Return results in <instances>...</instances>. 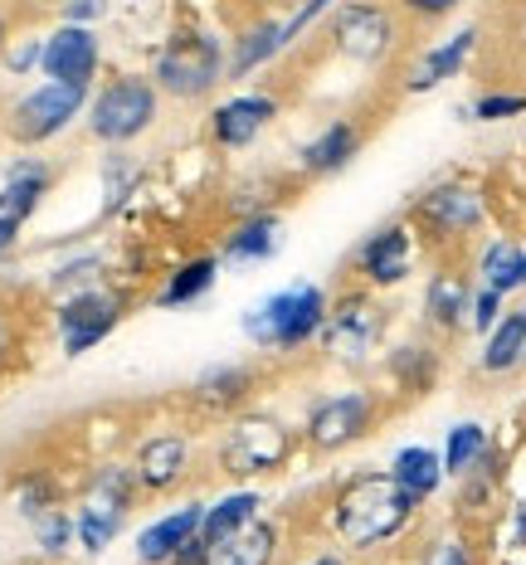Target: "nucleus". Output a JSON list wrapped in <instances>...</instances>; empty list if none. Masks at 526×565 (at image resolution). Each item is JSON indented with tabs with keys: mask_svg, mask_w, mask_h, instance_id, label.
I'll return each instance as SVG.
<instances>
[{
	"mask_svg": "<svg viewBox=\"0 0 526 565\" xmlns=\"http://www.w3.org/2000/svg\"><path fill=\"white\" fill-rule=\"evenodd\" d=\"M415 516L419 502L395 482L390 468H356L336 482L332 502H326V526L351 556H371V551L400 541L415 526Z\"/></svg>",
	"mask_w": 526,
	"mask_h": 565,
	"instance_id": "f257e3e1",
	"label": "nucleus"
},
{
	"mask_svg": "<svg viewBox=\"0 0 526 565\" xmlns=\"http://www.w3.org/2000/svg\"><path fill=\"white\" fill-rule=\"evenodd\" d=\"M326 312H332V298H326L322 282H292V288H278L264 302H254L239 317V332L268 356H292V351L312 347L322 337Z\"/></svg>",
	"mask_w": 526,
	"mask_h": 565,
	"instance_id": "f03ea898",
	"label": "nucleus"
},
{
	"mask_svg": "<svg viewBox=\"0 0 526 565\" xmlns=\"http://www.w3.org/2000/svg\"><path fill=\"white\" fill-rule=\"evenodd\" d=\"M229 68V40L195 25H181L167 34V44L157 50V64H151V78H157L161 98L175 103H201L210 98L219 84H225Z\"/></svg>",
	"mask_w": 526,
	"mask_h": 565,
	"instance_id": "7ed1b4c3",
	"label": "nucleus"
},
{
	"mask_svg": "<svg viewBox=\"0 0 526 565\" xmlns=\"http://www.w3.org/2000/svg\"><path fill=\"white\" fill-rule=\"evenodd\" d=\"M292 449H298V434L278 415L239 409V415H229L225 434H219V444H215V468L234 482L268 478V473H283Z\"/></svg>",
	"mask_w": 526,
	"mask_h": 565,
	"instance_id": "20e7f679",
	"label": "nucleus"
},
{
	"mask_svg": "<svg viewBox=\"0 0 526 565\" xmlns=\"http://www.w3.org/2000/svg\"><path fill=\"white\" fill-rule=\"evenodd\" d=\"M405 220L415 225L419 244L459 249L487 225V191L468 175H449V181H434L429 191H419Z\"/></svg>",
	"mask_w": 526,
	"mask_h": 565,
	"instance_id": "39448f33",
	"label": "nucleus"
},
{
	"mask_svg": "<svg viewBox=\"0 0 526 565\" xmlns=\"http://www.w3.org/2000/svg\"><path fill=\"white\" fill-rule=\"evenodd\" d=\"M88 132L103 147H127V141L147 137L161 117V88L151 74H112L103 88H93L88 98Z\"/></svg>",
	"mask_w": 526,
	"mask_h": 565,
	"instance_id": "423d86ee",
	"label": "nucleus"
},
{
	"mask_svg": "<svg viewBox=\"0 0 526 565\" xmlns=\"http://www.w3.org/2000/svg\"><path fill=\"white\" fill-rule=\"evenodd\" d=\"M326 40L351 64H385L405 40V15L390 0H342L326 15Z\"/></svg>",
	"mask_w": 526,
	"mask_h": 565,
	"instance_id": "0eeeda50",
	"label": "nucleus"
},
{
	"mask_svg": "<svg viewBox=\"0 0 526 565\" xmlns=\"http://www.w3.org/2000/svg\"><path fill=\"white\" fill-rule=\"evenodd\" d=\"M322 351L342 366L361 371L371 366V356L380 351L385 341V308L376 302L371 288H351L342 298H332V312H326V327H322Z\"/></svg>",
	"mask_w": 526,
	"mask_h": 565,
	"instance_id": "6e6552de",
	"label": "nucleus"
},
{
	"mask_svg": "<svg viewBox=\"0 0 526 565\" xmlns=\"http://www.w3.org/2000/svg\"><path fill=\"white\" fill-rule=\"evenodd\" d=\"M380 419V395L376 391H336L312 399L308 419H302V439L312 454H342L361 444Z\"/></svg>",
	"mask_w": 526,
	"mask_h": 565,
	"instance_id": "1a4fd4ad",
	"label": "nucleus"
},
{
	"mask_svg": "<svg viewBox=\"0 0 526 565\" xmlns=\"http://www.w3.org/2000/svg\"><path fill=\"white\" fill-rule=\"evenodd\" d=\"M122 317H127V292L112 288V282H93L84 292H68L54 312L64 356H84L98 341H108L122 327Z\"/></svg>",
	"mask_w": 526,
	"mask_h": 565,
	"instance_id": "9d476101",
	"label": "nucleus"
},
{
	"mask_svg": "<svg viewBox=\"0 0 526 565\" xmlns=\"http://www.w3.org/2000/svg\"><path fill=\"white\" fill-rule=\"evenodd\" d=\"M137 473L132 463H103L98 473L88 478V492H84V508H78V541H84V551H103L108 541L122 532L127 512H132L137 502Z\"/></svg>",
	"mask_w": 526,
	"mask_h": 565,
	"instance_id": "9b49d317",
	"label": "nucleus"
},
{
	"mask_svg": "<svg viewBox=\"0 0 526 565\" xmlns=\"http://www.w3.org/2000/svg\"><path fill=\"white\" fill-rule=\"evenodd\" d=\"M88 98H93V88L50 78V84L30 88L25 98L10 108L6 127H10V137H15L20 147H40V141H54L58 132H68V122L88 113Z\"/></svg>",
	"mask_w": 526,
	"mask_h": 565,
	"instance_id": "f8f14e48",
	"label": "nucleus"
},
{
	"mask_svg": "<svg viewBox=\"0 0 526 565\" xmlns=\"http://www.w3.org/2000/svg\"><path fill=\"white\" fill-rule=\"evenodd\" d=\"M415 258H419V234L409 220H390V225L371 230L366 239L356 244L351 254V274H356L361 288L385 292V288H400L415 274Z\"/></svg>",
	"mask_w": 526,
	"mask_h": 565,
	"instance_id": "ddd939ff",
	"label": "nucleus"
},
{
	"mask_svg": "<svg viewBox=\"0 0 526 565\" xmlns=\"http://www.w3.org/2000/svg\"><path fill=\"white\" fill-rule=\"evenodd\" d=\"M278 113H283L278 93H234V98L210 108V141L219 151H244L273 127Z\"/></svg>",
	"mask_w": 526,
	"mask_h": 565,
	"instance_id": "4468645a",
	"label": "nucleus"
},
{
	"mask_svg": "<svg viewBox=\"0 0 526 565\" xmlns=\"http://www.w3.org/2000/svg\"><path fill=\"white\" fill-rule=\"evenodd\" d=\"M195 468V449L185 434H147V439H137L132 449V473H137V488L151 492V498H161V492L181 488L185 478H191Z\"/></svg>",
	"mask_w": 526,
	"mask_h": 565,
	"instance_id": "2eb2a0df",
	"label": "nucleus"
},
{
	"mask_svg": "<svg viewBox=\"0 0 526 565\" xmlns=\"http://www.w3.org/2000/svg\"><path fill=\"white\" fill-rule=\"evenodd\" d=\"M44 78H58V84H78V88H93L103 68V44L93 25H64L44 34V58H40Z\"/></svg>",
	"mask_w": 526,
	"mask_h": 565,
	"instance_id": "dca6fc26",
	"label": "nucleus"
},
{
	"mask_svg": "<svg viewBox=\"0 0 526 565\" xmlns=\"http://www.w3.org/2000/svg\"><path fill=\"white\" fill-rule=\"evenodd\" d=\"M477 44H483V30L477 25H459L453 34H443V40L425 44V50L415 54V64L405 68V93H434L449 84V78H459L463 68L473 64Z\"/></svg>",
	"mask_w": 526,
	"mask_h": 565,
	"instance_id": "f3484780",
	"label": "nucleus"
},
{
	"mask_svg": "<svg viewBox=\"0 0 526 565\" xmlns=\"http://www.w3.org/2000/svg\"><path fill=\"white\" fill-rule=\"evenodd\" d=\"M361 141H366V127H361L356 117H332V122H326L318 137L302 141L298 171L308 175V181H326V175L346 171L351 161L361 157Z\"/></svg>",
	"mask_w": 526,
	"mask_h": 565,
	"instance_id": "a211bd4d",
	"label": "nucleus"
},
{
	"mask_svg": "<svg viewBox=\"0 0 526 565\" xmlns=\"http://www.w3.org/2000/svg\"><path fill=\"white\" fill-rule=\"evenodd\" d=\"M254 385H259V371L244 366V361H225V366H210V371L195 375L191 405L201 409V415H210V419H229V415H239V409L249 405Z\"/></svg>",
	"mask_w": 526,
	"mask_h": 565,
	"instance_id": "6ab92c4d",
	"label": "nucleus"
},
{
	"mask_svg": "<svg viewBox=\"0 0 526 565\" xmlns=\"http://www.w3.org/2000/svg\"><path fill=\"white\" fill-rule=\"evenodd\" d=\"M283 54H288L283 20H273V15L249 20V25H244V30L229 40V68H225V84H244V78H254L259 68L278 64Z\"/></svg>",
	"mask_w": 526,
	"mask_h": 565,
	"instance_id": "aec40b11",
	"label": "nucleus"
},
{
	"mask_svg": "<svg viewBox=\"0 0 526 565\" xmlns=\"http://www.w3.org/2000/svg\"><path fill=\"white\" fill-rule=\"evenodd\" d=\"M468 312H473V282L453 264H443L425 282V322L443 337L468 332Z\"/></svg>",
	"mask_w": 526,
	"mask_h": 565,
	"instance_id": "412c9836",
	"label": "nucleus"
},
{
	"mask_svg": "<svg viewBox=\"0 0 526 565\" xmlns=\"http://www.w3.org/2000/svg\"><path fill=\"white\" fill-rule=\"evenodd\" d=\"M278 551H283V532H278V522H268V516L259 512L254 522H244L239 532L210 541L205 561L210 565H273Z\"/></svg>",
	"mask_w": 526,
	"mask_h": 565,
	"instance_id": "4be33fe9",
	"label": "nucleus"
},
{
	"mask_svg": "<svg viewBox=\"0 0 526 565\" xmlns=\"http://www.w3.org/2000/svg\"><path fill=\"white\" fill-rule=\"evenodd\" d=\"M201 516H205V502H185V508L147 522L142 532H137V561L142 565H171L175 551L191 546V541L201 536Z\"/></svg>",
	"mask_w": 526,
	"mask_h": 565,
	"instance_id": "5701e85b",
	"label": "nucleus"
},
{
	"mask_svg": "<svg viewBox=\"0 0 526 565\" xmlns=\"http://www.w3.org/2000/svg\"><path fill=\"white\" fill-rule=\"evenodd\" d=\"M278 249H283V220H278V210H259V215H244L215 254L219 264L254 268V264H268Z\"/></svg>",
	"mask_w": 526,
	"mask_h": 565,
	"instance_id": "b1692460",
	"label": "nucleus"
},
{
	"mask_svg": "<svg viewBox=\"0 0 526 565\" xmlns=\"http://www.w3.org/2000/svg\"><path fill=\"white\" fill-rule=\"evenodd\" d=\"M50 185H54V171L44 167V161H15L6 175V185H0V220L6 225H25V220L40 210V200L50 195Z\"/></svg>",
	"mask_w": 526,
	"mask_h": 565,
	"instance_id": "393cba45",
	"label": "nucleus"
},
{
	"mask_svg": "<svg viewBox=\"0 0 526 565\" xmlns=\"http://www.w3.org/2000/svg\"><path fill=\"white\" fill-rule=\"evenodd\" d=\"M477 282L483 288H497L502 298H512V292H526V244L512 239V234H497V239H487L483 249H477Z\"/></svg>",
	"mask_w": 526,
	"mask_h": 565,
	"instance_id": "a878e982",
	"label": "nucleus"
},
{
	"mask_svg": "<svg viewBox=\"0 0 526 565\" xmlns=\"http://www.w3.org/2000/svg\"><path fill=\"white\" fill-rule=\"evenodd\" d=\"M517 366H526V308H507L502 322L483 337L477 371L483 375H512Z\"/></svg>",
	"mask_w": 526,
	"mask_h": 565,
	"instance_id": "bb28decb",
	"label": "nucleus"
},
{
	"mask_svg": "<svg viewBox=\"0 0 526 565\" xmlns=\"http://www.w3.org/2000/svg\"><path fill=\"white\" fill-rule=\"evenodd\" d=\"M219 278V254H191L167 274V282L157 288V308H191L201 302Z\"/></svg>",
	"mask_w": 526,
	"mask_h": 565,
	"instance_id": "cd10ccee",
	"label": "nucleus"
},
{
	"mask_svg": "<svg viewBox=\"0 0 526 565\" xmlns=\"http://www.w3.org/2000/svg\"><path fill=\"white\" fill-rule=\"evenodd\" d=\"M390 473H395V482H400L409 498L419 502V508H425V502L443 488V478H449L443 473V454L429 449V444H405V449L390 458Z\"/></svg>",
	"mask_w": 526,
	"mask_h": 565,
	"instance_id": "c85d7f7f",
	"label": "nucleus"
},
{
	"mask_svg": "<svg viewBox=\"0 0 526 565\" xmlns=\"http://www.w3.org/2000/svg\"><path fill=\"white\" fill-rule=\"evenodd\" d=\"M264 512V492L254 488H234V492H219L215 502H205V516H201V541L210 546V541L239 532L244 522H254V516Z\"/></svg>",
	"mask_w": 526,
	"mask_h": 565,
	"instance_id": "c756f323",
	"label": "nucleus"
},
{
	"mask_svg": "<svg viewBox=\"0 0 526 565\" xmlns=\"http://www.w3.org/2000/svg\"><path fill=\"white\" fill-rule=\"evenodd\" d=\"M487 449H493V434H487V424L477 419H459L449 434H443V473L449 478H468L477 463L487 458Z\"/></svg>",
	"mask_w": 526,
	"mask_h": 565,
	"instance_id": "7c9ffc66",
	"label": "nucleus"
},
{
	"mask_svg": "<svg viewBox=\"0 0 526 565\" xmlns=\"http://www.w3.org/2000/svg\"><path fill=\"white\" fill-rule=\"evenodd\" d=\"M385 366H390L395 385H400V395H425V391H434V381H439V351L409 341V347H395L390 351V361H385Z\"/></svg>",
	"mask_w": 526,
	"mask_h": 565,
	"instance_id": "2f4dec72",
	"label": "nucleus"
},
{
	"mask_svg": "<svg viewBox=\"0 0 526 565\" xmlns=\"http://www.w3.org/2000/svg\"><path fill=\"white\" fill-rule=\"evenodd\" d=\"M522 113H526V93H512V88H493L473 103V122H512Z\"/></svg>",
	"mask_w": 526,
	"mask_h": 565,
	"instance_id": "473e14b6",
	"label": "nucleus"
},
{
	"mask_svg": "<svg viewBox=\"0 0 526 565\" xmlns=\"http://www.w3.org/2000/svg\"><path fill=\"white\" fill-rule=\"evenodd\" d=\"M502 312H507V298H502L497 288H483V282H477L473 288V312H468V332L487 337L502 322Z\"/></svg>",
	"mask_w": 526,
	"mask_h": 565,
	"instance_id": "72a5a7b5",
	"label": "nucleus"
},
{
	"mask_svg": "<svg viewBox=\"0 0 526 565\" xmlns=\"http://www.w3.org/2000/svg\"><path fill=\"white\" fill-rule=\"evenodd\" d=\"M103 258L98 254H84V258H68L64 268L54 274V288H68V292H84V288H93V282H103Z\"/></svg>",
	"mask_w": 526,
	"mask_h": 565,
	"instance_id": "f704fd0d",
	"label": "nucleus"
},
{
	"mask_svg": "<svg viewBox=\"0 0 526 565\" xmlns=\"http://www.w3.org/2000/svg\"><path fill=\"white\" fill-rule=\"evenodd\" d=\"M395 10L409 20V25H439V20L459 15L463 0H390Z\"/></svg>",
	"mask_w": 526,
	"mask_h": 565,
	"instance_id": "c9c22d12",
	"label": "nucleus"
},
{
	"mask_svg": "<svg viewBox=\"0 0 526 565\" xmlns=\"http://www.w3.org/2000/svg\"><path fill=\"white\" fill-rule=\"evenodd\" d=\"M34 522H40V546L50 551V556H58V551L78 536V522L68 512H58V508H50L44 516H34Z\"/></svg>",
	"mask_w": 526,
	"mask_h": 565,
	"instance_id": "e433bc0d",
	"label": "nucleus"
},
{
	"mask_svg": "<svg viewBox=\"0 0 526 565\" xmlns=\"http://www.w3.org/2000/svg\"><path fill=\"white\" fill-rule=\"evenodd\" d=\"M419 565H473V546H468V536H459V532H443L439 541H429Z\"/></svg>",
	"mask_w": 526,
	"mask_h": 565,
	"instance_id": "4c0bfd02",
	"label": "nucleus"
},
{
	"mask_svg": "<svg viewBox=\"0 0 526 565\" xmlns=\"http://www.w3.org/2000/svg\"><path fill=\"white\" fill-rule=\"evenodd\" d=\"M58 15H64V25H98L108 15V0H64Z\"/></svg>",
	"mask_w": 526,
	"mask_h": 565,
	"instance_id": "58836bf2",
	"label": "nucleus"
},
{
	"mask_svg": "<svg viewBox=\"0 0 526 565\" xmlns=\"http://www.w3.org/2000/svg\"><path fill=\"white\" fill-rule=\"evenodd\" d=\"M40 58H44V40H20L15 50H10L6 68L10 74H30V68H40Z\"/></svg>",
	"mask_w": 526,
	"mask_h": 565,
	"instance_id": "ea45409f",
	"label": "nucleus"
},
{
	"mask_svg": "<svg viewBox=\"0 0 526 565\" xmlns=\"http://www.w3.org/2000/svg\"><path fill=\"white\" fill-rule=\"evenodd\" d=\"M171 565H210V561H205V541L195 536L191 546H181V551H175V556H171Z\"/></svg>",
	"mask_w": 526,
	"mask_h": 565,
	"instance_id": "a19ab883",
	"label": "nucleus"
},
{
	"mask_svg": "<svg viewBox=\"0 0 526 565\" xmlns=\"http://www.w3.org/2000/svg\"><path fill=\"white\" fill-rule=\"evenodd\" d=\"M512 546H526V502L512 508Z\"/></svg>",
	"mask_w": 526,
	"mask_h": 565,
	"instance_id": "79ce46f5",
	"label": "nucleus"
},
{
	"mask_svg": "<svg viewBox=\"0 0 526 565\" xmlns=\"http://www.w3.org/2000/svg\"><path fill=\"white\" fill-rule=\"evenodd\" d=\"M15 234H20L15 225H6V220H0V258H6L10 249H15Z\"/></svg>",
	"mask_w": 526,
	"mask_h": 565,
	"instance_id": "37998d69",
	"label": "nucleus"
},
{
	"mask_svg": "<svg viewBox=\"0 0 526 565\" xmlns=\"http://www.w3.org/2000/svg\"><path fill=\"white\" fill-rule=\"evenodd\" d=\"M302 565H346L342 556H336V551H322V556H308V561H302Z\"/></svg>",
	"mask_w": 526,
	"mask_h": 565,
	"instance_id": "c03bdc74",
	"label": "nucleus"
},
{
	"mask_svg": "<svg viewBox=\"0 0 526 565\" xmlns=\"http://www.w3.org/2000/svg\"><path fill=\"white\" fill-rule=\"evenodd\" d=\"M0 356H6V322H0Z\"/></svg>",
	"mask_w": 526,
	"mask_h": 565,
	"instance_id": "a18cd8bd",
	"label": "nucleus"
},
{
	"mask_svg": "<svg viewBox=\"0 0 526 565\" xmlns=\"http://www.w3.org/2000/svg\"><path fill=\"white\" fill-rule=\"evenodd\" d=\"M0 44H6V20H0Z\"/></svg>",
	"mask_w": 526,
	"mask_h": 565,
	"instance_id": "49530a36",
	"label": "nucleus"
}]
</instances>
